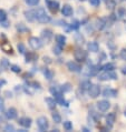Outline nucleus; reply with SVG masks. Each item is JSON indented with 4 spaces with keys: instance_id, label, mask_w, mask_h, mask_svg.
Returning <instances> with one entry per match:
<instances>
[{
    "instance_id": "nucleus-47",
    "label": "nucleus",
    "mask_w": 126,
    "mask_h": 132,
    "mask_svg": "<svg viewBox=\"0 0 126 132\" xmlns=\"http://www.w3.org/2000/svg\"><path fill=\"white\" fill-rule=\"evenodd\" d=\"M79 1H86V0H79Z\"/></svg>"
},
{
    "instance_id": "nucleus-46",
    "label": "nucleus",
    "mask_w": 126,
    "mask_h": 132,
    "mask_svg": "<svg viewBox=\"0 0 126 132\" xmlns=\"http://www.w3.org/2000/svg\"><path fill=\"white\" fill-rule=\"evenodd\" d=\"M122 73H123L124 76H126V65H124V67L122 68Z\"/></svg>"
},
{
    "instance_id": "nucleus-3",
    "label": "nucleus",
    "mask_w": 126,
    "mask_h": 132,
    "mask_svg": "<svg viewBox=\"0 0 126 132\" xmlns=\"http://www.w3.org/2000/svg\"><path fill=\"white\" fill-rule=\"evenodd\" d=\"M98 79L102 81H106V80H116L117 79V75L113 71H104L102 75L98 76Z\"/></svg>"
},
{
    "instance_id": "nucleus-22",
    "label": "nucleus",
    "mask_w": 126,
    "mask_h": 132,
    "mask_svg": "<svg viewBox=\"0 0 126 132\" xmlns=\"http://www.w3.org/2000/svg\"><path fill=\"white\" fill-rule=\"evenodd\" d=\"M96 27H97L98 30H103V29L106 27L105 20H104V19H97V20H96Z\"/></svg>"
},
{
    "instance_id": "nucleus-2",
    "label": "nucleus",
    "mask_w": 126,
    "mask_h": 132,
    "mask_svg": "<svg viewBox=\"0 0 126 132\" xmlns=\"http://www.w3.org/2000/svg\"><path fill=\"white\" fill-rule=\"evenodd\" d=\"M37 127H38L39 131L45 132L49 129V122H48V119L46 117H39L37 119Z\"/></svg>"
},
{
    "instance_id": "nucleus-16",
    "label": "nucleus",
    "mask_w": 126,
    "mask_h": 132,
    "mask_svg": "<svg viewBox=\"0 0 126 132\" xmlns=\"http://www.w3.org/2000/svg\"><path fill=\"white\" fill-rule=\"evenodd\" d=\"M116 121V114H115L114 112H110L106 116V122H107V126H110L112 127L114 122Z\"/></svg>"
},
{
    "instance_id": "nucleus-40",
    "label": "nucleus",
    "mask_w": 126,
    "mask_h": 132,
    "mask_svg": "<svg viewBox=\"0 0 126 132\" xmlns=\"http://www.w3.org/2000/svg\"><path fill=\"white\" fill-rule=\"evenodd\" d=\"M120 57H121V59H122V60L126 61V49H122L121 53H120Z\"/></svg>"
},
{
    "instance_id": "nucleus-32",
    "label": "nucleus",
    "mask_w": 126,
    "mask_h": 132,
    "mask_svg": "<svg viewBox=\"0 0 126 132\" xmlns=\"http://www.w3.org/2000/svg\"><path fill=\"white\" fill-rule=\"evenodd\" d=\"M79 26H80V23H79L78 20H74L72 22V24H70V29H73V30H77V29L79 28Z\"/></svg>"
},
{
    "instance_id": "nucleus-27",
    "label": "nucleus",
    "mask_w": 126,
    "mask_h": 132,
    "mask_svg": "<svg viewBox=\"0 0 126 132\" xmlns=\"http://www.w3.org/2000/svg\"><path fill=\"white\" fill-rule=\"evenodd\" d=\"M61 51H62V47L61 46H59V45H56L53 48V52L56 54V56H59V54L61 53Z\"/></svg>"
},
{
    "instance_id": "nucleus-11",
    "label": "nucleus",
    "mask_w": 126,
    "mask_h": 132,
    "mask_svg": "<svg viewBox=\"0 0 126 132\" xmlns=\"http://www.w3.org/2000/svg\"><path fill=\"white\" fill-rule=\"evenodd\" d=\"M67 68H68V70L72 71V72H80L81 71V67L75 61L67 62Z\"/></svg>"
},
{
    "instance_id": "nucleus-28",
    "label": "nucleus",
    "mask_w": 126,
    "mask_h": 132,
    "mask_svg": "<svg viewBox=\"0 0 126 132\" xmlns=\"http://www.w3.org/2000/svg\"><path fill=\"white\" fill-rule=\"evenodd\" d=\"M60 90L61 92H68V91L72 90V86H70V83H65L60 87Z\"/></svg>"
},
{
    "instance_id": "nucleus-37",
    "label": "nucleus",
    "mask_w": 126,
    "mask_h": 132,
    "mask_svg": "<svg viewBox=\"0 0 126 132\" xmlns=\"http://www.w3.org/2000/svg\"><path fill=\"white\" fill-rule=\"evenodd\" d=\"M117 16L120 17V18H123L126 16V10L124 8H120L118 9V12H117Z\"/></svg>"
},
{
    "instance_id": "nucleus-30",
    "label": "nucleus",
    "mask_w": 126,
    "mask_h": 132,
    "mask_svg": "<svg viewBox=\"0 0 126 132\" xmlns=\"http://www.w3.org/2000/svg\"><path fill=\"white\" fill-rule=\"evenodd\" d=\"M64 129L66 131L73 130V123L70 122V121H65V122H64Z\"/></svg>"
},
{
    "instance_id": "nucleus-12",
    "label": "nucleus",
    "mask_w": 126,
    "mask_h": 132,
    "mask_svg": "<svg viewBox=\"0 0 126 132\" xmlns=\"http://www.w3.org/2000/svg\"><path fill=\"white\" fill-rule=\"evenodd\" d=\"M73 12H74V10L70 5H64L61 7V13L64 17H72Z\"/></svg>"
},
{
    "instance_id": "nucleus-4",
    "label": "nucleus",
    "mask_w": 126,
    "mask_h": 132,
    "mask_svg": "<svg viewBox=\"0 0 126 132\" xmlns=\"http://www.w3.org/2000/svg\"><path fill=\"white\" fill-rule=\"evenodd\" d=\"M28 42H29V46L34 50H38L43 47V40L40 38H37V37H31Z\"/></svg>"
},
{
    "instance_id": "nucleus-26",
    "label": "nucleus",
    "mask_w": 126,
    "mask_h": 132,
    "mask_svg": "<svg viewBox=\"0 0 126 132\" xmlns=\"http://www.w3.org/2000/svg\"><path fill=\"white\" fill-rule=\"evenodd\" d=\"M75 40H76V42L78 43V45H83V43L85 42V38H84V36L81 34H76L75 35Z\"/></svg>"
},
{
    "instance_id": "nucleus-9",
    "label": "nucleus",
    "mask_w": 126,
    "mask_h": 132,
    "mask_svg": "<svg viewBox=\"0 0 126 132\" xmlns=\"http://www.w3.org/2000/svg\"><path fill=\"white\" fill-rule=\"evenodd\" d=\"M47 7L53 13H56L59 10V2L55 0H47Z\"/></svg>"
},
{
    "instance_id": "nucleus-21",
    "label": "nucleus",
    "mask_w": 126,
    "mask_h": 132,
    "mask_svg": "<svg viewBox=\"0 0 126 132\" xmlns=\"http://www.w3.org/2000/svg\"><path fill=\"white\" fill-rule=\"evenodd\" d=\"M51 118L55 121V123H60L61 122V116L59 114L58 111H54L51 113Z\"/></svg>"
},
{
    "instance_id": "nucleus-45",
    "label": "nucleus",
    "mask_w": 126,
    "mask_h": 132,
    "mask_svg": "<svg viewBox=\"0 0 126 132\" xmlns=\"http://www.w3.org/2000/svg\"><path fill=\"white\" fill-rule=\"evenodd\" d=\"M1 23V26L2 27H5V28H8V24H9V22L7 20H5V21H2V22H0Z\"/></svg>"
},
{
    "instance_id": "nucleus-5",
    "label": "nucleus",
    "mask_w": 126,
    "mask_h": 132,
    "mask_svg": "<svg viewBox=\"0 0 126 132\" xmlns=\"http://www.w3.org/2000/svg\"><path fill=\"white\" fill-rule=\"evenodd\" d=\"M74 57H75V60H77L78 62H84L87 59V51L83 49H76L74 52Z\"/></svg>"
},
{
    "instance_id": "nucleus-23",
    "label": "nucleus",
    "mask_w": 126,
    "mask_h": 132,
    "mask_svg": "<svg viewBox=\"0 0 126 132\" xmlns=\"http://www.w3.org/2000/svg\"><path fill=\"white\" fill-rule=\"evenodd\" d=\"M16 28H17V30L19 31V34H24V32H29V29L26 27L24 23H18Z\"/></svg>"
},
{
    "instance_id": "nucleus-7",
    "label": "nucleus",
    "mask_w": 126,
    "mask_h": 132,
    "mask_svg": "<svg viewBox=\"0 0 126 132\" xmlns=\"http://www.w3.org/2000/svg\"><path fill=\"white\" fill-rule=\"evenodd\" d=\"M40 37H41L43 42L49 43L51 41V39H53L54 34H53V31H51L50 29H44V30L41 31V35H40Z\"/></svg>"
},
{
    "instance_id": "nucleus-44",
    "label": "nucleus",
    "mask_w": 126,
    "mask_h": 132,
    "mask_svg": "<svg viewBox=\"0 0 126 132\" xmlns=\"http://www.w3.org/2000/svg\"><path fill=\"white\" fill-rule=\"evenodd\" d=\"M43 60H44V62H45V63H51V59H50L49 57H44Z\"/></svg>"
},
{
    "instance_id": "nucleus-25",
    "label": "nucleus",
    "mask_w": 126,
    "mask_h": 132,
    "mask_svg": "<svg viewBox=\"0 0 126 132\" xmlns=\"http://www.w3.org/2000/svg\"><path fill=\"white\" fill-rule=\"evenodd\" d=\"M44 76H45V78L47 79V80H51L54 78V72L51 71V70H49V69H45V71H44Z\"/></svg>"
},
{
    "instance_id": "nucleus-8",
    "label": "nucleus",
    "mask_w": 126,
    "mask_h": 132,
    "mask_svg": "<svg viewBox=\"0 0 126 132\" xmlns=\"http://www.w3.org/2000/svg\"><path fill=\"white\" fill-rule=\"evenodd\" d=\"M110 108V103L108 100H101L97 102V109L101 112H106Z\"/></svg>"
},
{
    "instance_id": "nucleus-17",
    "label": "nucleus",
    "mask_w": 126,
    "mask_h": 132,
    "mask_svg": "<svg viewBox=\"0 0 126 132\" xmlns=\"http://www.w3.org/2000/svg\"><path fill=\"white\" fill-rule=\"evenodd\" d=\"M25 17H26V19H27L28 21H30V22L35 21L36 20L35 10H28V11H25Z\"/></svg>"
},
{
    "instance_id": "nucleus-29",
    "label": "nucleus",
    "mask_w": 126,
    "mask_h": 132,
    "mask_svg": "<svg viewBox=\"0 0 126 132\" xmlns=\"http://www.w3.org/2000/svg\"><path fill=\"white\" fill-rule=\"evenodd\" d=\"M90 84L92 83L88 81V80H86V81H83V82L80 83V88L83 90H88V89H89V87H90Z\"/></svg>"
},
{
    "instance_id": "nucleus-41",
    "label": "nucleus",
    "mask_w": 126,
    "mask_h": 132,
    "mask_svg": "<svg viewBox=\"0 0 126 132\" xmlns=\"http://www.w3.org/2000/svg\"><path fill=\"white\" fill-rule=\"evenodd\" d=\"M5 131H15V127L12 126V124H7V126L5 127V129H3Z\"/></svg>"
},
{
    "instance_id": "nucleus-10",
    "label": "nucleus",
    "mask_w": 126,
    "mask_h": 132,
    "mask_svg": "<svg viewBox=\"0 0 126 132\" xmlns=\"http://www.w3.org/2000/svg\"><path fill=\"white\" fill-rule=\"evenodd\" d=\"M18 123H19L23 128H25V129H28V128L31 127L32 120L30 118H28V117H23V118H20L18 120Z\"/></svg>"
},
{
    "instance_id": "nucleus-48",
    "label": "nucleus",
    "mask_w": 126,
    "mask_h": 132,
    "mask_svg": "<svg viewBox=\"0 0 126 132\" xmlns=\"http://www.w3.org/2000/svg\"><path fill=\"white\" fill-rule=\"evenodd\" d=\"M124 114H125V117H126V111H125V112H124Z\"/></svg>"
},
{
    "instance_id": "nucleus-1",
    "label": "nucleus",
    "mask_w": 126,
    "mask_h": 132,
    "mask_svg": "<svg viewBox=\"0 0 126 132\" xmlns=\"http://www.w3.org/2000/svg\"><path fill=\"white\" fill-rule=\"evenodd\" d=\"M35 16L36 20L40 23H48L51 21L50 16H48V13L46 12V10L44 8H38L35 10Z\"/></svg>"
},
{
    "instance_id": "nucleus-35",
    "label": "nucleus",
    "mask_w": 126,
    "mask_h": 132,
    "mask_svg": "<svg viewBox=\"0 0 126 132\" xmlns=\"http://www.w3.org/2000/svg\"><path fill=\"white\" fill-rule=\"evenodd\" d=\"M17 48H18V51H19V52L20 53H26V47H25V45H24V43H18V47H17Z\"/></svg>"
},
{
    "instance_id": "nucleus-31",
    "label": "nucleus",
    "mask_w": 126,
    "mask_h": 132,
    "mask_svg": "<svg viewBox=\"0 0 126 132\" xmlns=\"http://www.w3.org/2000/svg\"><path fill=\"white\" fill-rule=\"evenodd\" d=\"M25 1H26V3H27L28 6L35 7V6H37L40 2V0H25Z\"/></svg>"
},
{
    "instance_id": "nucleus-20",
    "label": "nucleus",
    "mask_w": 126,
    "mask_h": 132,
    "mask_svg": "<svg viewBox=\"0 0 126 132\" xmlns=\"http://www.w3.org/2000/svg\"><path fill=\"white\" fill-rule=\"evenodd\" d=\"M0 47H1V49L3 50V52H6V53H8V54H11L12 53V47L10 46L8 42L2 43V45H0Z\"/></svg>"
},
{
    "instance_id": "nucleus-49",
    "label": "nucleus",
    "mask_w": 126,
    "mask_h": 132,
    "mask_svg": "<svg viewBox=\"0 0 126 132\" xmlns=\"http://www.w3.org/2000/svg\"><path fill=\"white\" fill-rule=\"evenodd\" d=\"M123 1H126V0H123Z\"/></svg>"
},
{
    "instance_id": "nucleus-42",
    "label": "nucleus",
    "mask_w": 126,
    "mask_h": 132,
    "mask_svg": "<svg viewBox=\"0 0 126 132\" xmlns=\"http://www.w3.org/2000/svg\"><path fill=\"white\" fill-rule=\"evenodd\" d=\"M5 110V102H3V99L0 98V112H3Z\"/></svg>"
},
{
    "instance_id": "nucleus-18",
    "label": "nucleus",
    "mask_w": 126,
    "mask_h": 132,
    "mask_svg": "<svg viewBox=\"0 0 126 132\" xmlns=\"http://www.w3.org/2000/svg\"><path fill=\"white\" fill-rule=\"evenodd\" d=\"M45 102L47 103L48 108H49L50 110L55 109V107H56V104H57L56 99H53V98H46V99H45Z\"/></svg>"
},
{
    "instance_id": "nucleus-24",
    "label": "nucleus",
    "mask_w": 126,
    "mask_h": 132,
    "mask_svg": "<svg viewBox=\"0 0 126 132\" xmlns=\"http://www.w3.org/2000/svg\"><path fill=\"white\" fill-rule=\"evenodd\" d=\"M115 69V64L114 63H106L104 64L101 70H104V71H113Z\"/></svg>"
},
{
    "instance_id": "nucleus-43",
    "label": "nucleus",
    "mask_w": 126,
    "mask_h": 132,
    "mask_svg": "<svg viewBox=\"0 0 126 132\" xmlns=\"http://www.w3.org/2000/svg\"><path fill=\"white\" fill-rule=\"evenodd\" d=\"M30 86H32V88H35V89H40V83L39 82L34 81V82L30 83Z\"/></svg>"
},
{
    "instance_id": "nucleus-33",
    "label": "nucleus",
    "mask_w": 126,
    "mask_h": 132,
    "mask_svg": "<svg viewBox=\"0 0 126 132\" xmlns=\"http://www.w3.org/2000/svg\"><path fill=\"white\" fill-rule=\"evenodd\" d=\"M36 60V54L35 53H28L26 56V62H30V61H34Z\"/></svg>"
},
{
    "instance_id": "nucleus-13",
    "label": "nucleus",
    "mask_w": 126,
    "mask_h": 132,
    "mask_svg": "<svg viewBox=\"0 0 126 132\" xmlns=\"http://www.w3.org/2000/svg\"><path fill=\"white\" fill-rule=\"evenodd\" d=\"M17 114H18V112H17L16 109L15 108H9L5 113V117L8 120H13V119L17 118Z\"/></svg>"
},
{
    "instance_id": "nucleus-14",
    "label": "nucleus",
    "mask_w": 126,
    "mask_h": 132,
    "mask_svg": "<svg viewBox=\"0 0 126 132\" xmlns=\"http://www.w3.org/2000/svg\"><path fill=\"white\" fill-rule=\"evenodd\" d=\"M103 96L105 98H115L117 97V91L115 89H112V88H106L103 91Z\"/></svg>"
},
{
    "instance_id": "nucleus-19",
    "label": "nucleus",
    "mask_w": 126,
    "mask_h": 132,
    "mask_svg": "<svg viewBox=\"0 0 126 132\" xmlns=\"http://www.w3.org/2000/svg\"><path fill=\"white\" fill-rule=\"evenodd\" d=\"M55 39H56V42L57 45L64 47L66 45V37L64 35H57L56 37H55Z\"/></svg>"
},
{
    "instance_id": "nucleus-34",
    "label": "nucleus",
    "mask_w": 126,
    "mask_h": 132,
    "mask_svg": "<svg viewBox=\"0 0 126 132\" xmlns=\"http://www.w3.org/2000/svg\"><path fill=\"white\" fill-rule=\"evenodd\" d=\"M0 65H1L3 69H7V68H9L10 63H9V61L7 59H1V61H0Z\"/></svg>"
},
{
    "instance_id": "nucleus-6",
    "label": "nucleus",
    "mask_w": 126,
    "mask_h": 132,
    "mask_svg": "<svg viewBox=\"0 0 126 132\" xmlns=\"http://www.w3.org/2000/svg\"><path fill=\"white\" fill-rule=\"evenodd\" d=\"M99 93H101V87L98 86V84H90L89 89H88V94H89V97L92 99H96Z\"/></svg>"
},
{
    "instance_id": "nucleus-38",
    "label": "nucleus",
    "mask_w": 126,
    "mask_h": 132,
    "mask_svg": "<svg viewBox=\"0 0 126 132\" xmlns=\"http://www.w3.org/2000/svg\"><path fill=\"white\" fill-rule=\"evenodd\" d=\"M11 71H13V72H16V73H19L20 71H21V69H20V67L19 65H17V64H13V65H11Z\"/></svg>"
},
{
    "instance_id": "nucleus-36",
    "label": "nucleus",
    "mask_w": 126,
    "mask_h": 132,
    "mask_svg": "<svg viewBox=\"0 0 126 132\" xmlns=\"http://www.w3.org/2000/svg\"><path fill=\"white\" fill-rule=\"evenodd\" d=\"M7 20V13L5 10H1L0 9V22H2V21Z\"/></svg>"
},
{
    "instance_id": "nucleus-39",
    "label": "nucleus",
    "mask_w": 126,
    "mask_h": 132,
    "mask_svg": "<svg viewBox=\"0 0 126 132\" xmlns=\"http://www.w3.org/2000/svg\"><path fill=\"white\" fill-rule=\"evenodd\" d=\"M89 3L93 7H98L101 5V0H89Z\"/></svg>"
},
{
    "instance_id": "nucleus-15",
    "label": "nucleus",
    "mask_w": 126,
    "mask_h": 132,
    "mask_svg": "<svg viewBox=\"0 0 126 132\" xmlns=\"http://www.w3.org/2000/svg\"><path fill=\"white\" fill-rule=\"evenodd\" d=\"M87 50L90 51V52H98L99 50V45L95 41H90L87 43Z\"/></svg>"
}]
</instances>
